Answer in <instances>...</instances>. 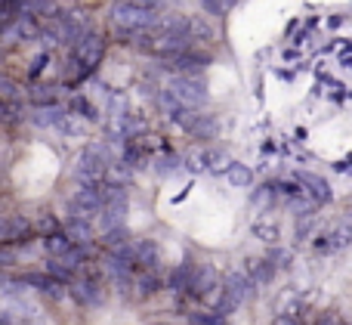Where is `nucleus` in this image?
Here are the masks:
<instances>
[{"instance_id":"1","label":"nucleus","mask_w":352,"mask_h":325,"mask_svg":"<svg viewBox=\"0 0 352 325\" xmlns=\"http://www.w3.org/2000/svg\"><path fill=\"white\" fill-rule=\"evenodd\" d=\"M158 19L161 16L155 10H142V6L121 3V0H115V6H111V22H115L124 34H140V31L155 28Z\"/></svg>"},{"instance_id":"2","label":"nucleus","mask_w":352,"mask_h":325,"mask_svg":"<svg viewBox=\"0 0 352 325\" xmlns=\"http://www.w3.org/2000/svg\"><path fill=\"white\" fill-rule=\"evenodd\" d=\"M167 90H170L182 105H188V109H198V105L207 103V84L198 74H173V78L167 81Z\"/></svg>"},{"instance_id":"3","label":"nucleus","mask_w":352,"mask_h":325,"mask_svg":"<svg viewBox=\"0 0 352 325\" xmlns=\"http://www.w3.org/2000/svg\"><path fill=\"white\" fill-rule=\"evenodd\" d=\"M102 53H105V41H102V34H96V31H87V34L74 43V62H78L80 68L99 65Z\"/></svg>"},{"instance_id":"4","label":"nucleus","mask_w":352,"mask_h":325,"mask_svg":"<svg viewBox=\"0 0 352 325\" xmlns=\"http://www.w3.org/2000/svg\"><path fill=\"white\" fill-rule=\"evenodd\" d=\"M297 180L300 186H303V192H306V198H312L316 205H328L331 198V186H328V180L324 177H318V174H312V171H297Z\"/></svg>"},{"instance_id":"5","label":"nucleus","mask_w":352,"mask_h":325,"mask_svg":"<svg viewBox=\"0 0 352 325\" xmlns=\"http://www.w3.org/2000/svg\"><path fill=\"white\" fill-rule=\"evenodd\" d=\"M133 266L136 270H158L161 266V245L155 239H133Z\"/></svg>"},{"instance_id":"6","label":"nucleus","mask_w":352,"mask_h":325,"mask_svg":"<svg viewBox=\"0 0 352 325\" xmlns=\"http://www.w3.org/2000/svg\"><path fill=\"white\" fill-rule=\"evenodd\" d=\"M219 285V276L210 264H198L195 266V276H192V285H188V295L192 297H207L210 291H217Z\"/></svg>"},{"instance_id":"7","label":"nucleus","mask_w":352,"mask_h":325,"mask_svg":"<svg viewBox=\"0 0 352 325\" xmlns=\"http://www.w3.org/2000/svg\"><path fill=\"white\" fill-rule=\"evenodd\" d=\"M28 233H31L28 217H22V214L3 217V227H0V239H3V245H16V242H25V235H28Z\"/></svg>"},{"instance_id":"8","label":"nucleus","mask_w":352,"mask_h":325,"mask_svg":"<svg viewBox=\"0 0 352 325\" xmlns=\"http://www.w3.org/2000/svg\"><path fill=\"white\" fill-rule=\"evenodd\" d=\"M37 34H41V28H37V19H31V16H19L16 22L3 28V41L6 43L31 41V37H37Z\"/></svg>"},{"instance_id":"9","label":"nucleus","mask_w":352,"mask_h":325,"mask_svg":"<svg viewBox=\"0 0 352 325\" xmlns=\"http://www.w3.org/2000/svg\"><path fill=\"white\" fill-rule=\"evenodd\" d=\"M19 282H22L25 289H37L50 297H62V291H65L62 282H56L50 273H25V276H19Z\"/></svg>"},{"instance_id":"10","label":"nucleus","mask_w":352,"mask_h":325,"mask_svg":"<svg viewBox=\"0 0 352 325\" xmlns=\"http://www.w3.org/2000/svg\"><path fill=\"white\" fill-rule=\"evenodd\" d=\"M72 297L80 304V307H99V304L105 301V295H102V289H99L96 282H74L72 285Z\"/></svg>"},{"instance_id":"11","label":"nucleus","mask_w":352,"mask_h":325,"mask_svg":"<svg viewBox=\"0 0 352 325\" xmlns=\"http://www.w3.org/2000/svg\"><path fill=\"white\" fill-rule=\"evenodd\" d=\"M43 248H47V254L53 260H62V258H68V254L74 251V242H72V235L68 233H56V235H47Z\"/></svg>"},{"instance_id":"12","label":"nucleus","mask_w":352,"mask_h":325,"mask_svg":"<svg viewBox=\"0 0 352 325\" xmlns=\"http://www.w3.org/2000/svg\"><path fill=\"white\" fill-rule=\"evenodd\" d=\"M223 289H229L232 295H238L241 301H248V297H254V289H256V282L248 276V273H232L229 279H226V285Z\"/></svg>"},{"instance_id":"13","label":"nucleus","mask_w":352,"mask_h":325,"mask_svg":"<svg viewBox=\"0 0 352 325\" xmlns=\"http://www.w3.org/2000/svg\"><path fill=\"white\" fill-rule=\"evenodd\" d=\"M248 276L254 279L256 285H269L275 276V264L269 258H260V260H248Z\"/></svg>"},{"instance_id":"14","label":"nucleus","mask_w":352,"mask_h":325,"mask_svg":"<svg viewBox=\"0 0 352 325\" xmlns=\"http://www.w3.org/2000/svg\"><path fill=\"white\" fill-rule=\"evenodd\" d=\"M68 235H72V242L78 248H90L93 245V223L72 220V217H68Z\"/></svg>"},{"instance_id":"15","label":"nucleus","mask_w":352,"mask_h":325,"mask_svg":"<svg viewBox=\"0 0 352 325\" xmlns=\"http://www.w3.org/2000/svg\"><path fill=\"white\" fill-rule=\"evenodd\" d=\"M186 130H188L192 136H198V140H210V136L217 134V121H213L210 115H198V112H195Z\"/></svg>"},{"instance_id":"16","label":"nucleus","mask_w":352,"mask_h":325,"mask_svg":"<svg viewBox=\"0 0 352 325\" xmlns=\"http://www.w3.org/2000/svg\"><path fill=\"white\" fill-rule=\"evenodd\" d=\"M204 158H207V171L210 174H223V171H229V167L235 165L223 149H204Z\"/></svg>"},{"instance_id":"17","label":"nucleus","mask_w":352,"mask_h":325,"mask_svg":"<svg viewBox=\"0 0 352 325\" xmlns=\"http://www.w3.org/2000/svg\"><path fill=\"white\" fill-rule=\"evenodd\" d=\"M226 180H229L232 186H241V189H248V186L254 183V171H250L248 165H241V161H235V165L226 171Z\"/></svg>"},{"instance_id":"18","label":"nucleus","mask_w":352,"mask_h":325,"mask_svg":"<svg viewBox=\"0 0 352 325\" xmlns=\"http://www.w3.org/2000/svg\"><path fill=\"white\" fill-rule=\"evenodd\" d=\"M275 196H278L275 183H266V186H260V189H256L254 196H250V205H254V211H266V208H272Z\"/></svg>"},{"instance_id":"19","label":"nucleus","mask_w":352,"mask_h":325,"mask_svg":"<svg viewBox=\"0 0 352 325\" xmlns=\"http://www.w3.org/2000/svg\"><path fill=\"white\" fill-rule=\"evenodd\" d=\"M192 276H195V266L192 264H179L170 273V289L173 291H188V285H192Z\"/></svg>"},{"instance_id":"20","label":"nucleus","mask_w":352,"mask_h":325,"mask_svg":"<svg viewBox=\"0 0 352 325\" xmlns=\"http://www.w3.org/2000/svg\"><path fill=\"white\" fill-rule=\"evenodd\" d=\"M331 235H334L337 248L349 245V242H352V214H343L340 220H337L334 227H331Z\"/></svg>"},{"instance_id":"21","label":"nucleus","mask_w":352,"mask_h":325,"mask_svg":"<svg viewBox=\"0 0 352 325\" xmlns=\"http://www.w3.org/2000/svg\"><path fill=\"white\" fill-rule=\"evenodd\" d=\"M241 297H238V295H232V291L229 289H223V295H219V301H217V310H213V313H219V316H232V313H235V310L238 307H241Z\"/></svg>"},{"instance_id":"22","label":"nucleus","mask_w":352,"mask_h":325,"mask_svg":"<svg viewBox=\"0 0 352 325\" xmlns=\"http://www.w3.org/2000/svg\"><path fill=\"white\" fill-rule=\"evenodd\" d=\"M254 235H260L263 242H269V245H275V242H278V235H281V229H278V223L256 220V223H254Z\"/></svg>"},{"instance_id":"23","label":"nucleus","mask_w":352,"mask_h":325,"mask_svg":"<svg viewBox=\"0 0 352 325\" xmlns=\"http://www.w3.org/2000/svg\"><path fill=\"white\" fill-rule=\"evenodd\" d=\"M47 273L56 279V282H62V285L74 279V270H72V266L62 264V260H53V258H50V264H47Z\"/></svg>"},{"instance_id":"24","label":"nucleus","mask_w":352,"mask_h":325,"mask_svg":"<svg viewBox=\"0 0 352 325\" xmlns=\"http://www.w3.org/2000/svg\"><path fill=\"white\" fill-rule=\"evenodd\" d=\"M179 165H182V161L176 158V155H164V158L155 161V174H158V177H170V174H173Z\"/></svg>"},{"instance_id":"25","label":"nucleus","mask_w":352,"mask_h":325,"mask_svg":"<svg viewBox=\"0 0 352 325\" xmlns=\"http://www.w3.org/2000/svg\"><path fill=\"white\" fill-rule=\"evenodd\" d=\"M188 325H226V316L219 313H192Z\"/></svg>"},{"instance_id":"26","label":"nucleus","mask_w":352,"mask_h":325,"mask_svg":"<svg viewBox=\"0 0 352 325\" xmlns=\"http://www.w3.org/2000/svg\"><path fill=\"white\" fill-rule=\"evenodd\" d=\"M201 6L207 12H213V16H223V12H229L235 6V0H201Z\"/></svg>"},{"instance_id":"27","label":"nucleus","mask_w":352,"mask_h":325,"mask_svg":"<svg viewBox=\"0 0 352 325\" xmlns=\"http://www.w3.org/2000/svg\"><path fill=\"white\" fill-rule=\"evenodd\" d=\"M158 279H155V276H140V279H136V291H140V295L142 297H146V295H155V291H158Z\"/></svg>"},{"instance_id":"28","label":"nucleus","mask_w":352,"mask_h":325,"mask_svg":"<svg viewBox=\"0 0 352 325\" xmlns=\"http://www.w3.org/2000/svg\"><path fill=\"white\" fill-rule=\"evenodd\" d=\"M186 171H192V174H198V171H207V158H204V152H192L186 158Z\"/></svg>"},{"instance_id":"29","label":"nucleus","mask_w":352,"mask_h":325,"mask_svg":"<svg viewBox=\"0 0 352 325\" xmlns=\"http://www.w3.org/2000/svg\"><path fill=\"white\" fill-rule=\"evenodd\" d=\"M0 90H3V99H6V105H12L19 99V93H16V84H12V81H0Z\"/></svg>"},{"instance_id":"30","label":"nucleus","mask_w":352,"mask_h":325,"mask_svg":"<svg viewBox=\"0 0 352 325\" xmlns=\"http://www.w3.org/2000/svg\"><path fill=\"white\" fill-rule=\"evenodd\" d=\"M37 227H41V233H47V235H56V233H59V223L53 220V214H43Z\"/></svg>"},{"instance_id":"31","label":"nucleus","mask_w":352,"mask_h":325,"mask_svg":"<svg viewBox=\"0 0 352 325\" xmlns=\"http://www.w3.org/2000/svg\"><path fill=\"white\" fill-rule=\"evenodd\" d=\"M121 3H133V6H142V10H155V12H158L167 0H121Z\"/></svg>"},{"instance_id":"32","label":"nucleus","mask_w":352,"mask_h":325,"mask_svg":"<svg viewBox=\"0 0 352 325\" xmlns=\"http://www.w3.org/2000/svg\"><path fill=\"white\" fill-rule=\"evenodd\" d=\"M269 260H272V264H287V260H291V254H287V251H278V248H275V251L269 254Z\"/></svg>"},{"instance_id":"33","label":"nucleus","mask_w":352,"mask_h":325,"mask_svg":"<svg viewBox=\"0 0 352 325\" xmlns=\"http://www.w3.org/2000/svg\"><path fill=\"white\" fill-rule=\"evenodd\" d=\"M272 325H300V322H297V316H291V313H285V316H278V319H275Z\"/></svg>"},{"instance_id":"34","label":"nucleus","mask_w":352,"mask_h":325,"mask_svg":"<svg viewBox=\"0 0 352 325\" xmlns=\"http://www.w3.org/2000/svg\"><path fill=\"white\" fill-rule=\"evenodd\" d=\"M43 62H47V56H37V59H34V65H31V78H34V74H41Z\"/></svg>"},{"instance_id":"35","label":"nucleus","mask_w":352,"mask_h":325,"mask_svg":"<svg viewBox=\"0 0 352 325\" xmlns=\"http://www.w3.org/2000/svg\"><path fill=\"white\" fill-rule=\"evenodd\" d=\"M349 325H352V322H349Z\"/></svg>"}]
</instances>
